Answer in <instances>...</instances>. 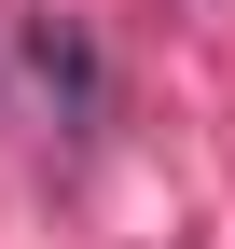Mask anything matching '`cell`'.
<instances>
[{
  "label": "cell",
  "mask_w": 235,
  "mask_h": 249,
  "mask_svg": "<svg viewBox=\"0 0 235 249\" xmlns=\"http://www.w3.org/2000/svg\"><path fill=\"white\" fill-rule=\"evenodd\" d=\"M14 83H28V97H42L55 124H69V139H83V124H97V97H111L97 42H83L69 14H14Z\"/></svg>",
  "instance_id": "cell-1"
}]
</instances>
